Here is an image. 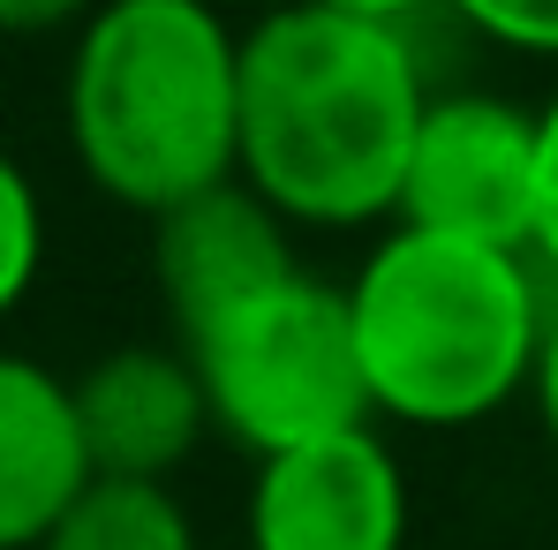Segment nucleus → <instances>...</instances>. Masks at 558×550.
I'll return each instance as SVG.
<instances>
[{
  "label": "nucleus",
  "mask_w": 558,
  "mask_h": 550,
  "mask_svg": "<svg viewBox=\"0 0 558 550\" xmlns=\"http://www.w3.org/2000/svg\"><path fill=\"white\" fill-rule=\"evenodd\" d=\"M430 98L415 23L392 30L287 0L242 38V182L287 227L400 219Z\"/></svg>",
  "instance_id": "1"
},
{
  "label": "nucleus",
  "mask_w": 558,
  "mask_h": 550,
  "mask_svg": "<svg viewBox=\"0 0 558 550\" xmlns=\"http://www.w3.org/2000/svg\"><path fill=\"white\" fill-rule=\"evenodd\" d=\"M61 106L92 188L144 219L242 182V38L211 0H106L76 30Z\"/></svg>",
  "instance_id": "2"
},
{
  "label": "nucleus",
  "mask_w": 558,
  "mask_h": 550,
  "mask_svg": "<svg viewBox=\"0 0 558 550\" xmlns=\"http://www.w3.org/2000/svg\"><path fill=\"white\" fill-rule=\"evenodd\" d=\"M371 415L415 430H468L536 384L551 302L529 257L392 227L348 279Z\"/></svg>",
  "instance_id": "3"
},
{
  "label": "nucleus",
  "mask_w": 558,
  "mask_h": 550,
  "mask_svg": "<svg viewBox=\"0 0 558 550\" xmlns=\"http://www.w3.org/2000/svg\"><path fill=\"white\" fill-rule=\"evenodd\" d=\"M182 355L204 384L211 430L257 460L371 430V384L355 355L348 286L332 279L294 272L287 286L219 317L211 332L182 340Z\"/></svg>",
  "instance_id": "4"
},
{
  "label": "nucleus",
  "mask_w": 558,
  "mask_h": 550,
  "mask_svg": "<svg viewBox=\"0 0 558 550\" xmlns=\"http://www.w3.org/2000/svg\"><path fill=\"white\" fill-rule=\"evenodd\" d=\"M536 211H544V121L490 91L430 98L400 188V227L536 257Z\"/></svg>",
  "instance_id": "5"
},
{
  "label": "nucleus",
  "mask_w": 558,
  "mask_h": 550,
  "mask_svg": "<svg viewBox=\"0 0 558 550\" xmlns=\"http://www.w3.org/2000/svg\"><path fill=\"white\" fill-rule=\"evenodd\" d=\"M408 475L377 430H348L302 453L257 460L250 550H400Z\"/></svg>",
  "instance_id": "6"
},
{
  "label": "nucleus",
  "mask_w": 558,
  "mask_h": 550,
  "mask_svg": "<svg viewBox=\"0 0 558 550\" xmlns=\"http://www.w3.org/2000/svg\"><path fill=\"white\" fill-rule=\"evenodd\" d=\"M151 227H159L151 234V279H159L167 317H174L182 340L211 332L242 302H257V294H272V286H287L302 272L287 219L250 182L211 188V196H196L182 211L151 219Z\"/></svg>",
  "instance_id": "7"
},
{
  "label": "nucleus",
  "mask_w": 558,
  "mask_h": 550,
  "mask_svg": "<svg viewBox=\"0 0 558 550\" xmlns=\"http://www.w3.org/2000/svg\"><path fill=\"white\" fill-rule=\"evenodd\" d=\"M76 423L92 475L167 482L211 430V407L182 347H113L76 377Z\"/></svg>",
  "instance_id": "8"
},
{
  "label": "nucleus",
  "mask_w": 558,
  "mask_h": 550,
  "mask_svg": "<svg viewBox=\"0 0 558 550\" xmlns=\"http://www.w3.org/2000/svg\"><path fill=\"white\" fill-rule=\"evenodd\" d=\"M92 490L76 384L38 355L0 347V550H46L61 513Z\"/></svg>",
  "instance_id": "9"
},
{
  "label": "nucleus",
  "mask_w": 558,
  "mask_h": 550,
  "mask_svg": "<svg viewBox=\"0 0 558 550\" xmlns=\"http://www.w3.org/2000/svg\"><path fill=\"white\" fill-rule=\"evenodd\" d=\"M46 550H196V521L167 482L92 475V490L61 513Z\"/></svg>",
  "instance_id": "10"
},
{
  "label": "nucleus",
  "mask_w": 558,
  "mask_h": 550,
  "mask_svg": "<svg viewBox=\"0 0 558 550\" xmlns=\"http://www.w3.org/2000/svg\"><path fill=\"white\" fill-rule=\"evenodd\" d=\"M38 272H46V204H38V182L23 174V159L0 144V317L31 302Z\"/></svg>",
  "instance_id": "11"
},
{
  "label": "nucleus",
  "mask_w": 558,
  "mask_h": 550,
  "mask_svg": "<svg viewBox=\"0 0 558 550\" xmlns=\"http://www.w3.org/2000/svg\"><path fill=\"white\" fill-rule=\"evenodd\" d=\"M475 38L513 46V53H558V0H446Z\"/></svg>",
  "instance_id": "12"
},
{
  "label": "nucleus",
  "mask_w": 558,
  "mask_h": 550,
  "mask_svg": "<svg viewBox=\"0 0 558 550\" xmlns=\"http://www.w3.org/2000/svg\"><path fill=\"white\" fill-rule=\"evenodd\" d=\"M106 0H0V38H46V30H84Z\"/></svg>",
  "instance_id": "13"
},
{
  "label": "nucleus",
  "mask_w": 558,
  "mask_h": 550,
  "mask_svg": "<svg viewBox=\"0 0 558 550\" xmlns=\"http://www.w3.org/2000/svg\"><path fill=\"white\" fill-rule=\"evenodd\" d=\"M536 121H544V211H536V257H551V272H558V91H551V106H536Z\"/></svg>",
  "instance_id": "14"
},
{
  "label": "nucleus",
  "mask_w": 558,
  "mask_h": 550,
  "mask_svg": "<svg viewBox=\"0 0 558 550\" xmlns=\"http://www.w3.org/2000/svg\"><path fill=\"white\" fill-rule=\"evenodd\" d=\"M302 8H332V15H363V23H392V30H408V23H423V15L446 8V0H302Z\"/></svg>",
  "instance_id": "15"
},
{
  "label": "nucleus",
  "mask_w": 558,
  "mask_h": 550,
  "mask_svg": "<svg viewBox=\"0 0 558 550\" xmlns=\"http://www.w3.org/2000/svg\"><path fill=\"white\" fill-rule=\"evenodd\" d=\"M536 415L558 445V302H551V325H544V355H536Z\"/></svg>",
  "instance_id": "16"
}]
</instances>
